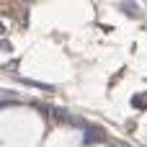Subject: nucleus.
<instances>
[{"instance_id": "f03ea898", "label": "nucleus", "mask_w": 147, "mask_h": 147, "mask_svg": "<svg viewBox=\"0 0 147 147\" xmlns=\"http://www.w3.org/2000/svg\"><path fill=\"white\" fill-rule=\"evenodd\" d=\"M121 10H124V13H129V16H140V8H137V5H132V3H124V5H121Z\"/></svg>"}, {"instance_id": "f257e3e1", "label": "nucleus", "mask_w": 147, "mask_h": 147, "mask_svg": "<svg viewBox=\"0 0 147 147\" xmlns=\"http://www.w3.org/2000/svg\"><path fill=\"white\" fill-rule=\"evenodd\" d=\"M85 132H88V134H85V140H83L85 145H93V142H101V140H103V137H101V132H98V129H93V127H85Z\"/></svg>"}]
</instances>
